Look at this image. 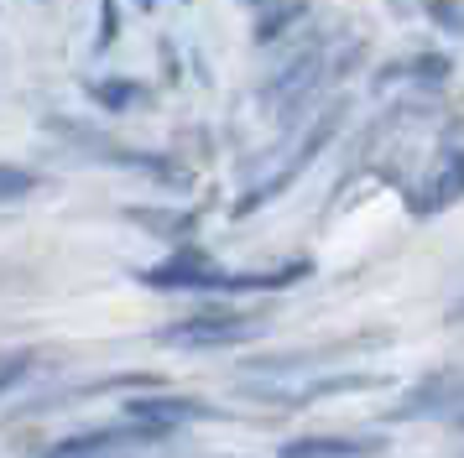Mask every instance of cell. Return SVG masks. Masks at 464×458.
Returning a JSON list of instances; mask_svg holds the SVG:
<instances>
[{"label": "cell", "instance_id": "6da1fadb", "mask_svg": "<svg viewBox=\"0 0 464 458\" xmlns=\"http://www.w3.org/2000/svg\"><path fill=\"white\" fill-rule=\"evenodd\" d=\"M297 276H308V261H293L282 271H219L198 245H178L168 261L141 271L151 291H276L293 287Z\"/></svg>", "mask_w": 464, "mask_h": 458}, {"label": "cell", "instance_id": "7a4b0ae2", "mask_svg": "<svg viewBox=\"0 0 464 458\" xmlns=\"http://www.w3.org/2000/svg\"><path fill=\"white\" fill-rule=\"evenodd\" d=\"M261 329H266V318H256V312H193V318L157 329V344H168V349H230V344L256 339Z\"/></svg>", "mask_w": 464, "mask_h": 458}, {"label": "cell", "instance_id": "3957f363", "mask_svg": "<svg viewBox=\"0 0 464 458\" xmlns=\"http://www.w3.org/2000/svg\"><path fill=\"white\" fill-rule=\"evenodd\" d=\"M339 120H344V104H329V110H324V115H318L314 125H308V136H303V141H297V151H293V157H287V167H282V172H276V177H266V183H256L251 193H246V198H240V204H235V214H240V219H246V214H251V208L272 204V198H276V193H282V187H293V183H297V172H303V167L314 162V157H318V151H324V146L334 141Z\"/></svg>", "mask_w": 464, "mask_h": 458}, {"label": "cell", "instance_id": "277c9868", "mask_svg": "<svg viewBox=\"0 0 464 458\" xmlns=\"http://www.w3.org/2000/svg\"><path fill=\"white\" fill-rule=\"evenodd\" d=\"M464 406V365H439L433 375H422L412 391L401 396V406L392 416L397 422H412V416H439Z\"/></svg>", "mask_w": 464, "mask_h": 458}, {"label": "cell", "instance_id": "5b68a950", "mask_svg": "<svg viewBox=\"0 0 464 458\" xmlns=\"http://www.w3.org/2000/svg\"><path fill=\"white\" fill-rule=\"evenodd\" d=\"M318 79H324V52H318V47H308L303 58H293L272 83H266V89H261V100L272 104V110H282V115H293L297 104L314 100Z\"/></svg>", "mask_w": 464, "mask_h": 458}, {"label": "cell", "instance_id": "8992f818", "mask_svg": "<svg viewBox=\"0 0 464 458\" xmlns=\"http://www.w3.org/2000/svg\"><path fill=\"white\" fill-rule=\"evenodd\" d=\"M193 416H209V406L183 401V396H136V401H126V422H141V427H157V433H172Z\"/></svg>", "mask_w": 464, "mask_h": 458}, {"label": "cell", "instance_id": "52a82bcc", "mask_svg": "<svg viewBox=\"0 0 464 458\" xmlns=\"http://www.w3.org/2000/svg\"><path fill=\"white\" fill-rule=\"evenodd\" d=\"M381 448V437H293L282 458H376Z\"/></svg>", "mask_w": 464, "mask_h": 458}, {"label": "cell", "instance_id": "ba28073f", "mask_svg": "<svg viewBox=\"0 0 464 458\" xmlns=\"http://www.w3.org/2000/svg\"><path fill=\"white\" fill-rule=\"evenodd\" d=\"M459 198H464V151H454V157L439 167V177L412 193V214H439V208L459 204Z\"/></svg>", "mask_w": 464, "mask_h": 458}, {"label": "cell", "instance_id": "9c48e42d", "mask_svg": "<svg viewBox=\"0 0 464 458\" xmlns=\"http://www.w3.org/2000/svg\"><path fill=\"white\" fill-rule=\"evenodd\" d=\"M89 100L100 104V110H130V104L147 100V89L130 79H105V83H89Z\"/></svg>", "mask_w": 464, "mask_h": 458}, {"label": "cell", "instance_id": "30bf717a", "mask_svg": "<svg viewBox=\"0 0 464 458\" xmlns=\"http://www.w3.org/2000/svg\"><path fill=\"white\" fill-rule=\"evenodd\" d=\"M136 224H147V229H162V234H178L183 245H188V229H193V214H147V208H136L130 214Z\"/></svg>", "mask_w": 464, "mask_h": 458}, {"label": "cell", "instance_id": "8fae6325", "mask_svg": "<svg viewBox=\"0 0 464 458\" xmlns=\"http://www.w3.org/2000/svg\"><path fill=\"white\" fill-rule=\"evenodd\" d=\"M32 365H37V354H32V349H11V354H0V396L11 391L16 380H26V375H32Z\"/></svg>", "mask_w": 464, "mask_h": 458}, {"label": "cell", "instance_id": "7c38bea8", "mask_svg": "<svg viewBox=\"0 0 464 458\" xmlns=\"http://www.w3.org/2000/svg\"><path fill=\"white\" fill-rule=\"evenodd\" d=\"M121 37V0H100V32H94V52H110Z\"/></svg>", "mask_w": 464, "mask_h": 458}, {"label": "cell", "instance_id": "4fadbf2b", "mask_svg": "<svg viewBox=\"0 0 464 458\" xmlns=\"http://www.w3.org/2000/svg\"><path fill=\"white\" fill-rule=\"evenodd\" d=\"M37 187V177L26 172V167H5L0 162V204H11V198H26Z\"/></svg>", "mask_w": 464, "mask_h": 458}, {"label": "cell", "instance_id": "5bb4252c", "mask_svg": "<svg viewBox=\"0 0 464 458\" xmlns=\"http://www.w3.org/2000/svg\"><path fill=\"white\" fill-rule=\"evenodd\" d=\"M297 16H303V0H287L282 11H272V16H266L261 26H256V42H272V37H282V32H287V26H293Z\"/></svg>", "mask_w": 464, "mask_h": 458}, {"label": "cell", "instance_id": "9a60e30c", "mask_svg": "<svg viewBox=\"0 0 464 458\" xmlns=\"http://www.w3.org/2000/svg\"><path fill=\"white\" fill-rule=\"evenodd\" d=\"M428 16L439 21V26H449V32H459V37H464V5H454V0H433V5H428Z\"/></svg>", "mask_w": 464, "mask_h": 458}, {"label": "cell", "instance_id": "2e32d148", "mask_svg": "<svg viewBox=\"0 0 464 458\" xmlns=\"http://www.w3.org/2000/svg\"><path fill=\"white\" fill-rule=\"evenodd\" d=\"M412 73H418L422 83H443L449 79V58H433V52H428V58L412 62Z\"/></svg>", "mask_w": 464, "mask_h": 458}, {"label": "cell", "instance_id": "e0dca14e", "mask_svg": "<svg viewBox=\"0 0 464 458\" xmlns=\"http://www.w3.org/2000/svg\"><path fill=\"white\" fill-rule=\"evenodd\" d=\"M47 458H79V453H68V448H53V453H47Z\"/></svg>", "mask_w": 464, "mask_h": 458}, {"label": "cell", "instance_id": "ac0fdd59", "mask_svg": "<svg viewBox=\"0 0 464 458\" xmlns=\"http://www.w3.org/2000/svg\"><path fill=\"white\" fill-rule=\"evenodd\" d=\"M449 318H454V323H464V302H459V308H454V312H449Z\"/></svg>", "mask_w": 464, "mask_h": 458}, {"label": "cell", "instance_id": "d6986e66", "mask_svg": "<svg viewBox=\"0 0 464 458\" xmlns=\"http://www.w3.org/2000/svg\"><path fill=\"white\" fill-rule=\"evenodd\" d=\"M151 5H157V0H136V11H151Z\"/></svg>", "mask_w": 464, "mask_h": 458}, {"label": "cell", "instance_id": "ffe728a7", "mask_svg": "<svg viewBox=\"0 0 464 458\" xmlns=\"http://www.w3.org/2000/svg\"><path fill=\"white\" fill-rule=\"evenodd\" d=\"M246 5H261V0H246Z\"/></svg>", "mask_w": 464, "mask_h": 458}, {"label": "cell", "instance_id": "44dd1931", "mask_svg": "<svg viewBox=\"0 0 464 458\" xmlns=\"http://www.w3.org/2000/svg\"><path fill=\"white\" fill-rule=\"evenodd\" d=\"M459 427H464V412H459Z\"/></svg>", "mask_w": 464, "mask_h": 458}]
</instances>
